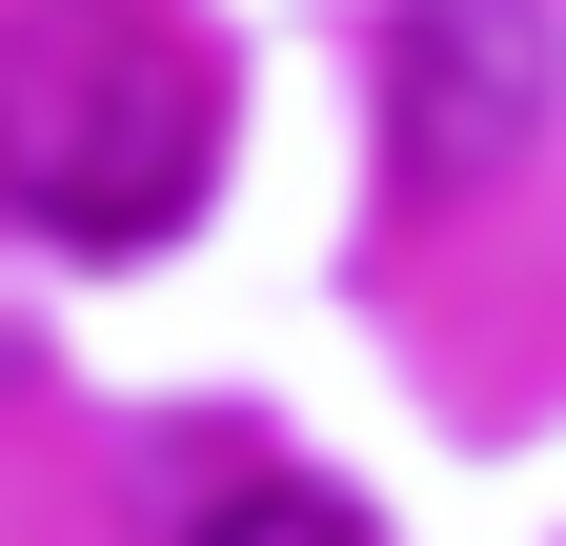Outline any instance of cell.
Segmentation results:
<instances>
[{"label": "cell", "instance_id": "6da1fadb", "mask_svg": "<svg viewBox=\"0 0 566 546\" xmlns=\"http://www.w3.org/2000/svg\"><path fill=\"white\" fill-rule=\"evenodd\" d=\"M0 182H21L41 243H163L202 182H223V61H202L163 0H21L0 41Z\"/></svg>", "mask_w": 566, "mask_h": 546}, {"label": "cell", "instance_id": "7a4b0ae2", "mask_svg": "<svg viewBox=\"0 0 566 546\" xmlns=\"http://www.w3.org/2000/svg\"><path fill=\"white\" fill-rule=\"evenodd\" d=\"M365 102H385V182L405 202H485L546 143V21L526 0H405Z\"/></svg>", "mask_w": 566, "mask_h": 546}, {"label": "cell", "instance_id": "3957f363", "mask_svg": "<svg viewBox=\"0 0 566 546\" xmlns=\"http://www.w3.org/2000/svg\"><path fill=\"white\" fill-rule=\"evenodd\" d=\"M142 506H163V546H385L324 465H283V445H163Z\"/></svg>", "mask_w": 566, "mask_h": 546}]
</instances>
